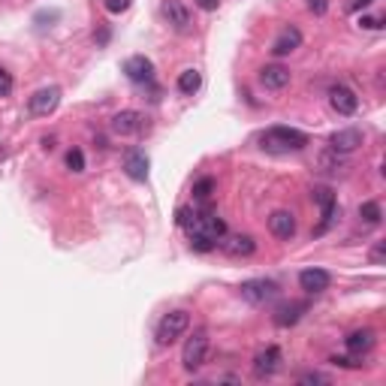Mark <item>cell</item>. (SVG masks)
<instances>
[{"instance_id":"obj_8","label":"cell","mask_w":386,"mask_h":386,"mask_svg":"<svg viewBox=\"0 0 386 386\" xmlns=\"http://www.w3.org/2000/svg\"><path fill=\"white\" fill-rule=\"evenodd\" d=\"M58 103H60V88H43V91H36L34 97H30V112L34 115H51V112L58 109Z\"/></svg>"},{"instance_id":"obj_16","label":"cell","mask_w":386,"mask_h":386,"mask_svg":"<svg viewBox=\"0 0 386 386\" xmlns=\"http://www.w3.org/2000/svg\"><path fill=\"white\" fill-rule=\"evenodd\" d=\"M163 15L176 30H187L191 27V12L184 10L181 0H163Z\"/></svg>"},{"instance_id":"obj_15","label":"cell","mask_w":386,"mask_h":386,"mask_svg":"<svg viewBox=\"0 0 386 386\" xmlns=\"http://www.w3.org/2000/svg\"><path fill=\"white\" fill-rule=\"evenodd\" d=\"M260 82L266 85L269 91H284L287 85H290V70L281 64H269L260 70Z\"/></svg>"},{"instance_id":"obj_28","label":"cell","mask_w":386,"mask_h":386,"mask_svg":"<svg viewBox=\"0 0 386 386\" xmlns=\"http://www.w3.org/2000/svg\"><path fill=\"white\" fill-rule=\"evenodd\" d=\"M130 10V0H106V12L118 15V12H127Z\"/></svg>"},{"instance_id":"obj_35","label":"cell","mask_w":386,"mask_h":386,"mask_svg":"<svg viewBox=\"0 0 386 386\" xmlns=\"http://www.w3.org/2000/svg\"><path fill=\"white\" fill-rule=\"evenodd\" d=\"M374 0H353V10H365V6H372Z\"/></svg>"},{"instance_id":"obj_6","label":"cell","mask_w":386,"mask_h":386,"mask_svg":"<svg viewBox=\"0 0 386 386\" xmlns=\"http://www.w3.org/2000/svg\"><path fill=\"white\" fill-rule=\"evenodd\" d=\"M145 115L142 112H133V109H124V112H118L115 118H112V133H118V136H133V133H142L145 130Z\"/></svg>"},{"instance_id":"obj_18","label":"cell","mask_w":386,"mask_h":386,"mask_svg":"<svg viewBox=\"0 0 386 386\" xmlns=\"http://www.w3.org/2000/svg\"><path fill=\"white\" fill-rule=\"evenodd\" d=\"M302 45V34L296 27H284L281 30V36L275 40V45H272V55L275 58H284V55H290V51H296Z\"/></svg>"},{"instance_id":"obj_4","label":"cell","mask_w":386,"mask_h":386,"mask_svg":"<svg viewBox=\"0 0 386 386\" xmlns=\"http://www.w3.org/2000/svg\"><path fill=\"white\" fill-rule=\"evenodd\" d=\"M241 299L251 302V305H266V302H272L278 296V284L269 281V278H254V281H245L239 287Z\"/></svg>"},{"instance_id":"obj_20","label":"cell","mask_w":386,"mask_h":386,"mask_svg":"<svg viewBox=\"0 0 386 386\" xmlns=\"http://www.w3.org/2000/svg\"><path fill=\"white\" fill-rule=\"evenodd\" d=\"M308 311V305L305 302H290V305H284V308H278V314H275V323L278 326H293V323H299V317Z\"/></svg>"},{"instance_id":"obj_5","label":"cell","mask_w":386,"mask_h":386,"mask_svg":"<svg viewBox=\"0 0 386 386\" xmlns=\"http://www.w3.org/2000/svg\"><path fill=\"white\" fill-rule=\"evenodd\" d=\"M191 232L193 236H206L208 241H221L224 236H226V224H224V217H217V215H211V211H206V215H196V221H193V226H191Z\"/></svg>"},{"instance_id":"obj_23","label":"cell","mask_w":386,"mask_h":386,"mask_svg":"<svg viewBox=\"0 0 386 386\" xmlns=\"http://www.w3.org/2000/svg\"><path fill=\"white\" fill-rule=\"evenodd\" d=\"M67 169L70 172H85V154H82L79 148L67 151Z\"/></svg>"},{"instance_id":"obj_3","label":"cell","mask_w":386,"mask_h":386,"mask_svg":"<svg viewBox=\"0 0 386 386\" xmlns=\"http://www.w3.org/2000/svg\"><path fill=\"white\" fill-rule=\"evenodd\" d=\"M187 326H191V314L187 311H169L163 314V320L157 323V344H172L178 341L181 335L187 332Z\"/></svg>"},{"instance_id":"obj_30","label":"cell","mask_w":386,"mask_h":386,"mask_svg":"<svg viewBox=\"0 0 386 386\" xmlns=\"http://www.w3.org/2000/svg\"><path fill=\"white\" fill-rule=\"evenodd\" d=\"M299 383H329V377L320 374V372H308V374L299 377Z\"/></svg>"},{"instance_id":"obj_12","label":"cell","mask_w":386,"mask_h":386,"mask_svg":"<svg viewBox=\"0 0 386 386\" xmlns=\"http://www.w3.org/2000/svg\"><path fill=\"white\" fill-rule=\"evenodd\" d=\"M362 145V133L353 130V127H347V130H338L329 136V148L338 151V154H350V151H357Z\"/></svg>"},{"instance_id":"obj_10","label":"cell","mask_w":386,"mask_h":386,"mask_svg":"<svg viewBox=\"0 0 386 386\" xmlns=\"http://www.w3.org/2000/svg\"><path fill=\"white\" fill-rule=\"evenodd\" d=\"M281 368V350L278 347H266V350H260L254 357V374L260 377V381H266Z\"/></svg>"},{"instance_id":"obj_24","label":"cell","mask_w":386,"mask_h":386,"mask_svg":"<svg viewBox=\"0 0 386 386\" xmlns=\"http://www.w3.org/2000/svg\"><path fill=\"white\" fill-rule=\"evenodd\" d=\"M359 217L365 224H381V206H377V202H362Z\"/></svg>"},{"instance_id":"obj_21","label":"cell","mask_w":386,"mask_h":386,"mask_svg":"<svg viewBox=\"0 0 386 386\" xmlns=\"http://www.w3.org/2000/svg\"><path fill=\"white\" fill-rule=\"evenodd\" d=\"M200 85H202L200 70H184V73L178 75V91H181V94H196Z\"/></svg>"},{"instance_id":"obj_9","label":"cell","mask_w":386,"mask_h":386,"mask_svg":"<svg viewBox=\"0 0 386 386\" xmlns=\"http://www.w3.org/2000/svg\"><path fill=\"white\" fill-rule=\"evenodd\" d=\"M329 103H332V109L338 112V115H353V112L359 109V97L353 94L347 85H335L329 91Z\"/></svg>"},{"instance_id":"obj_26","label":"cell","mask_w":386,"mask_h":386,"mask_svg":"<svg viewBox=\"0 0 386 386\" xmlns=\"http://www.w3.org/2000/svg\"><path fill=\"white\" fill-rule=\"evenodd\" d=\"M196 215H200V211H196V208H178V226H184V230H191V226H193V221H196Z\"/></svg>"},{"instance_id":"obj_7","label":"cell","mask_w":386,"mask_h":386,"mask_svg":"<svg viewBox=\"0 0 386 386\" xmlns=\"http://www.w3.org/2000/svg\"><path fill=\"white\" fill-rule=\"evenodd\" d=\"M124 73L130 82H136V85H148V82L154 79V64H151L145 55H133V58L124 60Z\"/></svg>"},{"instance_id":"obj_13","label":"cell","mask_w":386,"mask_h":386,"mask_svg":"<svg viewBox=\"0 0 386 386\" xmlns=\"http://www.w3.org/2000/svg\"><path fill=\"white\" fill-rule=\"evenodd\" d=\"M221 248H224V254H230V256H251L256 251V241H254V236L239 232V236H224Z\"/></svg>"},{"instance_id":"obj_19","label":"cell","mask_w":386,"mask_h":386,"mask_svg":"<svg viewBox=\"0 0 386 386\" xmlns=\"http://www.w3.org/2000/svg\"><path fill=\"white\" fill-rule=\"evenodd\" d=\"M347 350L350 353H368L374 347V332L372 329H359V332H350V335L344 338Z\"/></svg>"},{"instance_id":"obj_25","label":"cell","mask_w":386,"mask_h":386,"mask_svg":"<svg viewBox=\"0 0 386 386\" xmlns=\"http://www.w3.org/2000/svg\"><path fill=\"white\" fill-rule=\"evenodd\" d=\"M211 191H215V181H211V178L196 181V184H193V200H208Z\"/></svg>"},{"instance_id":"obj_11","label":"cell","mask_w":386,"mask_h":386,"mask_svg":"<svg viewBox=\"0 0 386 386\" xmlns=\"http://www.w3.org/2000/svg\"><path fill=\"white\" fill-rule=\"evenodd\" d=\"M269 230L275 239L290 241L296 236V217H293V211H275V215L269 217Z\"/></svg>"},{"instance_id":"obj_29","label":"cell","mask_w":386,"mask_h":386,"mask_svg":"<svg viewBox=\"0 0 386 386\" xmlns=\"http://www.w3.org/2000/svg\"><path fill=\"white\" fill-rule=\"evenodd\" d=\"M12 85H15L12 75L6 73V70H0V97H10L12 94Z\"/></svg>"},{"instance_id":"obj_14","label":"cell","mask_w":386,"mask_h":386,"mask_svg":"<svg viewBox=\"0 0 386 386\" xmlns=\"http://www.w3.org/2000/svg\"><path fill=\"white\" fill-rule=\"evenodd\" d=\"M329 284H332V278L326 269H305L299 275V287L305 293H323V290H329Z\"/></svg>"},{"instance_id":"obj_17","label":"cell","mask_w":386,"mask_h":386,"mask_svg":"<svg viewBox=\"0 0 386 386\" xmlns=\"http://www.w3.org/2000/svg\"><path fill=\"white\" fill-rule=\"evenodd\" d=\"M124 172L133 181H145L148 178V157H145V151H127V154H124Z\"/></svg>"},{"instance_id":"obj_33","label":"cell","mask_w":386,"mask_h":386,"mask_svg":"<svg viewBox=\"0 0 386 386\" xmlns=\"http://www.w3.org/2000/svg\"><path fill=\"white\" fill-rule=\"evenodd\" d=\"M359 25H362V27H368V30H374V27H381V25H383V19H368V15H365V19H359Z\"/></svg>"},{"instance_id":"obj_22","label":"cell","mask_w":386,"mask_h":386,"mask_svg":"<svg viewBox=\"0 0 386 386\" xmlns=\"http://www.w3.org/2000/svg\"><path fill=\"white\" fill-rule=\"evenodd\" d=\"M320 166H323V172H338L344 166V157L338 154V151H326V154H320Z\"/></svg>"},{"instance_id":"obj_32","label":"cell","mask_w":386,"mask_h":386,"mask_svg":"<svg viewBox=\"0 0 386 386\" xmlns=\"http://www.w3.org/2000/svg\"><path fill=\"white\" fill-rule=\"evenodd\" d=\"M196 6H200V10H206V12H211V10H217V6H221V0H196Z\"/></svg>"},{"instance_id":"obj_1","label":"cell","mask_w":386,"mask_h":386,"mask_svg":"<svg viewBox=\"0 0 386 386\" xmlns=\"http://www.w3.org/2000/svg\"><path fill=\"white\" fill-rule=\"evenodd\" d=\"M308 145V136L302 130H293V127H272L260 136V148L269 151V154H293V151H302Z\"/></svg>"},{"instance_id":"obj_31","label":"cell","mask_w":386,"mask_h":386,"mask_svg":"<svg viewBox=\"0 0 386 386\" xmlns=\"http://www.w3.org/2000/svg\"><path fill=\"white\" fill-rule=\"evenodd\" d=\"M305 6H308V10H311L314 15H323V12L329 10V0H305Z\"/></svg>"},{"instance_id":"obj_27","label":"cell","mask_w":386,"mask_h":386,"mask_svg":"<svg viewBox=\"0 0 386 386\" xmlns=\"http://www.w3.org/2000/svg\"><path fill=\"white\" fill-rule=\"evenodd\" d=\"M191 248H193V251H200V254H206V251L215 248V241H208L206 236H193V232H191Z\"/></svg>"},{"instance_id":"obj_2","label":"cell","mask_w":386,"mask_h":386,"mask_svg":"<svg viewBox=\"0 0 386 386\" xmlns=\"http://www.w3.org/2000/svg\"><path fill=\"white\" fill-rule=\"evenodd\" d=\"M206 357H208V332L200 329L187 338L184 350H181V365H184V372H200L206 365Z\"/></svg>"},{"instance_id":"obj_34","label":"cell","mask_w":386,"mask_h":386,"mask_svg":"<svg viewBox=\"0 0 386 386\" xmlns=\"http://www.w3.org/2000/svg\"><path fill=\"white\" fill-rule=\"evenodd\" d=\"M372 263H383V245H377L372 251Z\"/></svg>"}]
</instances>
